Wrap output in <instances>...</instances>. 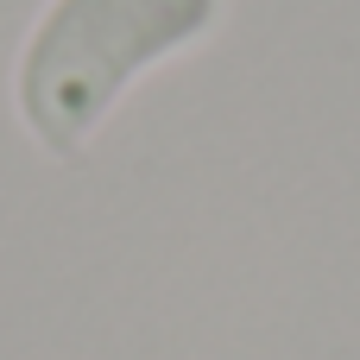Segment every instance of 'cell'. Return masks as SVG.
<instances>
[{
    "label": "cell",
    "mask_w": 360,
    "mask_h": 360,
    "mask_svg": "<svg viewBox=\"0 0 360 360\" xmlns=\"http://www.w3.org/2000/svg\"><path fill=\"white\" fill-rule=\"evenodd\" d=\"M228 19V0H44L13 57V114L44 158H82L133 82Z\"/></svg>",
    "instance_id": "1"
}]
</instances>
